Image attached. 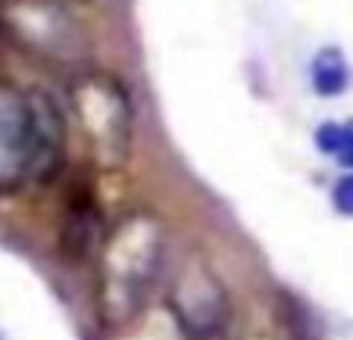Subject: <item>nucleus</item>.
<instances>
[{"label": "nucleus", "instance_id": "f257e3e1", "mask_svg": "<svg viewBox=\"0 0 353 340\" xmlns=\"http://www.w3.org/2000/svg\"><path fill=\"white\" fill-rule=\"evenodd\" d=\"M160 228L150 219H128L107 237L100 256L97 309L110 325L128 321L141 309L160 268Z\"/></svg>", "mask_w": 353, "mask_h": 340}, {"label": "nucleus", "instance_id": "f03ea898", "mask_svg": "<svg viewBox=\"0 0 353 340\" xmlns=\"http://www.w3.org/2000/svg\"><path fill=\"white\" fill-rule=\"evenodd\" d=\"M34 107L32 94L0 81V193H10L34 178Z\"/></svg>", "mask_w": 353, "mask_h": 340}, {"label": "nucleus", "instance_id": "7ed1b4c3", "mask_svg": "<svg viewBox=\"0 0 353 340\" xmlns=\"http://www.w3.org/2000/svg\"><path fill=\"white\" fill-rule=\"evenodd\" d=\"M85 134L97 156L122 160L128 144V97L113 78H88L75 94Z\"/></svg>", "mask_w": 353, "mask_h": 340}, {"label": "nucleus", "instance_id": "20e7f679", "mask_svg": "<svg viewBox=\"0 0 353 340\" xmlns=\"http://www.w3.org/2000/svg\"><path fill=\"white\" fill-rule=\"evenodd\" d=\"M310 75H313L316 94H322V97H338V94H344L350 87V66H347L344 54H341L338 47L319 50Z\"/></svg>", "mask_w": 353, "mask_h": 340}, {"label": "nucleus", "instance_id": "39448f33", "mask_svg": "<svg viewBox=\"0 0 353 340\" xmlns=\"http://www.w3.org/2000/svg\"><path fill=\"white\" fill-rule=\"evenodd\" d=\"M316 147H319L322 153L334 156L341 166L353 169V122H344V125L325 122V125H319V131H316Z\"/></svg>", "mask_w": 353, "mask_h": 340}, {"label": "nucleus", "instance_id": "423d86ee", "mask_svg": "<svg viewBox=\"0 0 353 340\" xmlns=\"http://www.w3.org/2000/svg\"><path fill=\"white\" fill-rule=\"evenodd\" d=\"M332 200H334V209H338V213L353 215V175H347V178H341L338 184H334Z\"/></svg>", "mask_w": 353, "mask_h": 340}]
</instances>
